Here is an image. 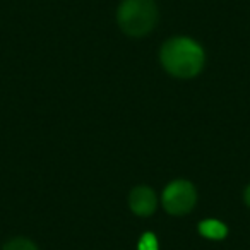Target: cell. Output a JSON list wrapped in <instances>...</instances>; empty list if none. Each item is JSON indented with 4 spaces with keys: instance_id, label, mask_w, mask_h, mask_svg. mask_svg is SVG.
<instances>
[{
    "instance_id": "cell-5",
    "label": "cell",
    "mask_w": 250,
    "mask_h": 250,
    "mask_svg": "<svg viewBox=\"0 0 250 250\" xmlns=\"http://www.w3.org/2000/svg\"><path fill=\"white\" fill-rule=\"evenodd\" d=\"M199 233L209 240H223L228 235V228L218 219H204L199 225Z\"/></svg>"
},
{
    "instance_id": "cell-2",
    "label": "cell",
    "mask_w": 250,
    "mask_h": 250,
    "mask_svg": "<svg viewBox=\"0 0 250 250\" xmlns=\"http://www.w3.org/2000/svg\"><path fill=\"white\" fill-rule=\"evenodd\" d=\"M122 31L129 36H144L158 21V7L153 0H124L117 12Z\"/></svg>"
},
{
    "instance_id": "cell-3",
    "label": "cell",
    "mask_w": 250,
    "mask_h": 250,
    "mask_svg": "<svg viewBox=\"0 0 250 250\" xmlns=\"http://www.w3.org/2000/svg\"><path fill=\"white\" fill-rule=\"evenodd\" d=\"M195 201H197L195 188L187 180L171 182L163 192V206L173 216L187 214L195 206Z\"/></svg>"
},
{
    "instance_id": "cell-8",
    "label": "cell",
    "mask_w": 250,
    "mask_h": 250,
    "mask_svg": "<svg viewBox=\"0 0 250 250\" xmlns=\"http://www.w3.org/2000/svg\"><path fill=\"white\" fill-rule=\"evenodd\" d=\"M245 202H247V206L250 208V185L245 188Z\"/></svg>"
},
{
    "instance_id": "cell-1",
    "label": "cell",
    "mask_w": 250,
    "mask_h": 250,
    "mask_svg": "<svg viewBox=\"0 0 250 250\" xmlns=\"http://www.w3.org/2000/svg\"><path fill=\"white\" fill-rule=\"evenodd\" d=\"M206 62L204 50L188 38H173L161 48V63L175 77L190 79L202 70Z\"/></svg>"
},
{
    "instance_id": "cell-6",
    "label": "cell",
    "mask_w": 250,
    "mask_h": 250,
    "mask_svg": "<svg viewBox=\"0 0 250 250\" xmlns=\"http://www.w3.org/2000/svg\"><path fill=\"white\" fill-rule=\"evenodd\" d=\"M4 250H38V249L28 238H14L4 247Z\"/></svg>"
},
{
    "instance_id": "cell-7",
    "label": "cell",
    "mask_w": 250,
    "mask_h": 250,
    "mask_svg": "<svg viewBox=\"0 0 250 250\" xmlns=\"http://www.w3.org/2000/svg\"><path fill=\"white\" fill-rule=\"evenodd\" d=\"M137 250H160L156 236L153 233H144L137 243Z\"/></svg>"
},
{
    "instance_id": "cell-4",
    "label": "cell",
    "mask_w": 250,
    "mask_h": 250,
    "mask_svg": "<svg viewBox=\"0 0 250 250\" xmlns=\"http://www.w3.org/2000/svg\"><path fill=\"white\" fill-rule=\"evenodd\" d=\"M129 204L137 216H151L156 209V195L149 187H136L130 192Z\"/></svg>"
}]
</instances>
